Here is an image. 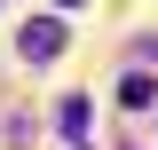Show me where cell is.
<instances>
[{
    "label": "cell",
    "mask_w": 158,
    "mask_h": 150,
    "mask_svg": "<svg viewBox=\"0 0 158 150\" xmlns=\"http://www.w3.org/2000/svg\"><path fill=\"white\" fill-rule=\"evenodd\" d=\"M56 48H63V24H24V56L32 63H48Z\"/></svg>",
    "instance_id": "1"
},
{
    "label": "cell",
    "mask_w": 158,
    "mask_h": 150,
    "mask_svg": "<svg viewBox=\"0 0 158 150\" xmlns=\"http://www.w3.org/2000/svg\"><path fill=\"white\" fill-rule=\"evenodd\" d=\"M150 95H158L150 71H127V79H118V103H127V111H150Z\"/></svg>",
    "instance_id": "2"
},
{
    "label": "cell",
    "mask_w": 158,
    "mask_h": 150,
    "mask_svg": "<svg viewBox=\"0 0 158 150\" xmlns=\"http://www.w3.org/2000/svg\"><path fill=\"white\" fill-rule=\"evenodd\" d=\"M56 8H79V0H56Z\"/></svg>",
    "instance_id": "3"
}]
</instances>
